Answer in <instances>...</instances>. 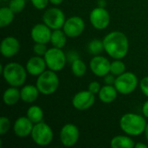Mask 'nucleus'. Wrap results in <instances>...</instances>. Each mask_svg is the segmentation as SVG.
Here are the masks:
<instances>
[{
	"label": "nucleus",
	"instance_id": "1",
	"mask_svg": "<svg viewBox=\"0 0 148 148\" xmlns=\"http://www.w3.org/2000/svg\"><path fill=\"white\" fill-rule=\"evenodd\" d=\"M104 50L113 59H123L129 50L127 36L121 31H112L103 38Z\"/></svg>",
	"mask_w": 148,
	"mask_h": 148
},
{
	"label": "nucleus",
	"instance_id": "2",
	"mask_svg": "<svg viewBox=\"0 0 148 148\" xmlns=\"http://www.w3.org/2000/svg\"><path fill=\"white\" fill-rule=\"evenodd\" d=\"M146 119L143 114L127 113L120 120V127L124 134L129 136H139L145 132L147 124Z\"/></svg>",
	"mask_w": 148,
	"mask_h": 148
},
{
	"label": "nucleus",
	"instance_id": "3",
	"mask_svg": "<svg viewBox=\"0 0 148 148\" xmlns=\"http://www.w3.org/2000/svg\"><path fill=\"white\" fill-rule=\"evenodd\" d=\"M2 75L6 82L11 87L19 88L23 86L27 79V70L26 68L18 62H9L3 67L1 66Z\"/></svg>",
	"mask_w": 148,
	"mask_h": 148
},
{
	"label": "nucleus",
	"instance_id": "4",
	"mask_svg": "<svg viewBox=\"0 0 148 148\" xmlns=\"http://www.w3.org/2000/svg\"><path fill=\"white\" fill-rule=\"evenodd\" d=\"M60 84L59 77L56 72L48 69L37 76L36 85L40 92L43 95H51L58 89Z\"/></svg>",
	"mask_w": 148,
	"mask_h": 148
},
{
	"label": "nucleus",
	"instance_id": "5",
	"mask_svg": "<svg viewBox=\"0 0 148 148\" xmlns=\"http://www.w3.org/2000/svg\"><path fill=\"white\" fill-rule=\"evenodd\" d=\"M30 137L35 144L39 147H46L49 145L54 139V133L50 126L41 121L34 124Z\"/></svg>",
	"mask_w": 148,
	"mask_h": 148
},
{
	"label": "nucleus",
	"instance_id": "6",
	"mask_svg": "<svg viewBox=\"0 0 148 148\" xmlns=\"http://www.w3.org/2000/svg\"><path fill=\"white\" fill-rule=\"evenodd\" d=\"M43 57L46 62L47 68L55 72L62 70L68 62L66 54L62 51V49L56 47L48 49Z\"/></svg>",
	"mask_w": 148,
	"mask_h": 148
},
{
	"label": "nucleus",
	"instance_id": "7",
	"mask_svg": "<svg viewBox=\"0 0 148 148\" xmlns=\"http://www.w3.org/2000/svg\"><path fill=\"white\" fill-rule=\"evenodd\" d=\"M139 85V80L133 72H125L116 76L114 87L121 95H127L135 91Z\"/></svg>",
	"mask_w": 148,
	"mask_h": 148
},
{
	"label": "nucleus",
	"instance_id": "8",
	"mask_svg": "<svg viewBox=\"0 0 148 148\" xmlns=\"http://www.w3.org/2000/svg\"><path fill=\"white\" fill-rule=\"evenodd\" d=\"M66 21L64 12L56 7H52L45 10L42 16V22L52 30L62 29Z\"/></svg>",
	"mask_w": 148,
	"mask_h": 148
},
{
	"label": "nucleus",
	"instance_id": "9",
	"mask_svg": "<svg viewBox=\"0 0 148 148\" xmlns=\"http://www.w3.org/2000/svg\"><path fill=\"white\" fill-rule=\"evenodd\" d=\"M111 16L108 10L102 7H95L89 14V21L92 26L98 29L102 30L108 27L110 23Z\"/></svg>",
	"mask_w": 148,
	"mask_h": 148
},
{
	"label": "nucleus",
	"instance_id": "10",
	"mask_svg": "<svg viewBox=\"0 0 148 148\" xmlns=\"http://www.w3.org/2000/svg\"><path fill=\"white\" fill-rule=\"evenodd\" d=\"M60 141L62 146L66 147H74L79 140L80 131L76 125L72 123H68L64 125L59 134Z\"/></svg>",
	"mask_w": 148,
	"mask_h": 148
},
{
	"label": "nucleus",
	"instance_id": "11",
	"mask_svg": "<svg viewBox=\"0 0 148 148\" xmlns=\"http://www.w3.org/2000/svg\"><path fill=\"white\" fill-rule=\"evenodd\" d=\"M63 31L69 38L80 36L85 29V22L79 16H73L66 19L62 27Z\"/></svg>",
	"mask_w": 148,
	"mask_h": 148
},
{
	"label": "nucleus",
	"instance_id": "12",
	"mask_svg": "<svg viewBox=\"0 0 148 148\" xmlns=\"http://www.w3.org/2000/svg\"><path fill=\"white\" fill-rule=\"evenodd\" d=\"M95 102V95L89 90H82L76 93L72 99L73 107L79 111H85L94 106Z\"/></svg>",
	"mask_w": 148,
	"mask_h": 148
},
{
	"label": "nucleus",
	"instance_id": "13",
	"mask_svg": "<svg viewBox=\"0 0 148 148\" xmlns=\"http://www.w3.org/2000/svg\"><path fill=\"white\" fill-rule=\"evenodd\" d=\"M89 67L92 73L98 77H104L110 73L111 62L102 56H95L89 62Z\"/></svg>",
	"mask_w": 148,
	"mask_h": 148
},
{
	"label": "nucleus",
	"instance_id": "14",
	"mask_svg": "<svg viewBox=\"0 0 148 148\" xmlns=\"http://www.w3.org/2000/svg\"><path fill=\"white\" fill-rule=\"evenodd\" d=\"M52 29L47 26L44 23H37L34 25L30 31V36L34 42L39 43H49L50 42Z\"/></svg>",
	"mask_w": 148,
	"mask_h": 148
},
{
	"label": "nucleus",
	"instance_id": "15",
	"mask_svg": "<svg viewBox=\"0 0 148 148\" xmlns=\"http://www.w3.org/2000/svg\"><path fill=\"white\" fill-rule=\"evenodd\" d=\"M33 127L34 123L27 116H22L15 121L13 132L18 138H26L31 134Z\"/></svg>",
	"mask_w": 148,
	"mask_h": 148
},
{
	"label": "nucleus",
	"instance_id": "16",
	"mask_svg": "<svg viewBox=\"0 0 148 148\" xmlns=\"http://www.w3.org/2000/svg\"><path fill=\"white\" fill-rule=\"evenodd\" d=\"M20 50V42L14 36L4 37L0 45V52L3 57L10 58L15 56Z\"/></svg>",
	"mask_w": 148,
	"mask_h": 148
},
{
	"label": "nucleus",
	"instance_id": "17",
	"mask_svg": "<svg viewBox=\"0 0 148 148\" xmlns=\"http://www.w3.org/2000/svg\"><path fill=\"white\" fill-rule=\"evenodd\" d=\"M25 68L29 75L32 76H39L46 70L47 64L43 56H35L27 61Z\"/></svg>",
	"mask_w": 148,
	"mask_h": 148
},
{
	"label": "nucleus",
	"instance_id": "18",
	"mask_svg": "<svg viewBox=\"0 0 148 148\" xmlns=\"http://www.w3.org/2000/svg\"><path fill=\"white\" fill-rule=\"evenodd\" d=\"M118 91L116 89V88L114 87V85H107L105 84V86L101 87L99 94H98V97L99 100L106 104H109L114 102L117 96H118Z\"/></svg>",
	"mask_w": 148,
	"mask_h": 148
},
{
	"label": "nucleus",
	"instance_id": "19",
	"mask_svg": "<svg viewBox=\"0 0 148 148\" xmlns=\"http://www.w3.org/2000/svg\"><path fill=\"white\" fill-rule=\"evenodd\" d=\"M21 101H23L25 103H33L36 101V99L39 96V90L36 87V85H31L28 84L23 86L21 90Z\"/></svg>",
	"mask_w": 148,
	"mask_h": 148
},
{
	"label": "nucleus",
	"instance_id": "20",
	"mask_svg": "<svg viewBox=\"0 0 148 148\" xmlns=\"http://www.w3.org/2000/svg\"><path fill=\"white\" fill-rule=\"evenodd\" d=\"M21 100V92L16 87L8 88L3 94V101L6 106H14Z\"/></svg>",
	"mask_w": 148,
	"mask_h": 148
},
{
	"label": "nucleus",
	"instance_id": "21",
	"mask_svg": "<svg viewBox=\"0 0 148 148\" xmlns=\"http://www.w3.org/2000/svg\"><path fill=\"white\" fill-rule=\"evenodd\" d=\"M112 148H134L135 142L129 135L114 136L110 142Z\"/></svg>",
	"mask_w": 148,
	"mask_h": 148
},
{
	"label": "nucleus",
	"instance_id": "22",
	"mask_svg": "<svg viewBox=\"0 0 148 148\" xmlns=\"http://www.w3.org/2000/svg\"><path fill=\"white\" fill-rule=\"evenodd\" d=\"M67 35L62 29H54L52 30L51 38H50V43L53 47L62 49L66 43H67Z\"/></svg>",
	"mask_w": 148,
	"mask_h": 148
},
{
	"label": "nucleus",
	"instance_id": "23",
	"mask_svg": "<svg viewBox=\"0 0 148 148\" xmlns=\"http://www.w3.org/2000/svg\"><path fill=\"white\" fill-rule=\"evenodd\" d=\"M15 12L8 6L0 9V27L4 28L9 26L14 20Z\"/></svg>",
	"mask_w": 148,
	"mask_h": 148
},
{
	"label": "nucleus",
	"instance_id": "24",
	"mask_svg": "<svg viewBox=\"0 0 148 148\" xmlns=\"http://www.w3.org/2000/svg\"><path fill=\"white\" fill-rule=\"evenodd\" d=\"M43 110L42 109V108H40L37 105H32L30 106L26 113V116L34 123H39L41 121H42L43 120Z\"/></svg>",
	"mask_w": 148,
	"mask_h": 148
},
{
	"label": "nucleus",
	"instance_id": "25",
	"mask_svg": "<svg viewBox=\"0 0 148 148\" xmlns=\"http://www.w3.org/2000/svg\"><path fill=\"white\" fill-rule=\"evenodd\" d=\"M71 70L75 76L82 77L87 72V65L82 60L79 58L71 63Z\"/></svg>",
	"mask_w": 148,
	"mask_h": 148
},
{
	"label": "nucleus",
	"instance_id": "26",
	"mask_svg": "<svg viewBox=\"0 0 148 148\" xmlns=\"http://www.w3.org/2000/svg\"><path fill=\"white\" fill-rule=\"evenodd\" d=\"M104 50L103 41L99 39H93L88 44V51L93 56H98Z\"/></svg>",
	"mask_w": 148,
	"mask_h": 148
},
{
	"label": "nucleus",
	"instance_id": "27",
	"mask_svg": "<svg viewBox=\"0 0 148 148\" xmlns=\"http://www.w3.org/2000/svg\"><path fill=\"white\" fill-rule=\"evenodd\" d=\"M125 72H126V64L124 62L121 61V59H114V61L111 62V67H110L111 74H113L115 76H118Z\"/></svg>",
	"mask_w": 148,
	"mask_h": 148
},
{
	"label": "nucleus",
	"instance_id": "28",
	"mask_svg": "<svg viewBox=\"0 0 148 148\" xmlns=\"http://www.w3.org/2000/svg\"><path fill=\"white\" fill-rule=\"evenodd\" d=\"M26 6V0H10L9 7L16 13H19L24 10Z\"/></svg>",
	"mask_w": 148,
	"mask_h": 148
},
{
	"label": "nucleus",
	"instance_id": "29",
	"mask_svg": "<svg viewBox=\"0 0 148 148\" xmlns=\"http://www.w3.org/2000/svg\"><path fill=\"white\" fill-rule=\"evenodd\" d=\"M10 128V121L8 117L2 116L0 118V134L4 135Z\"/></svg>",
	"mask_w": 148,
	"mask_h": 148
},
{
	"label": "nucleus",
	"instance_id": "30",
	"mask_svg": "<svg viewBox=\"0 0 148 148\" xmlns=\"http://www.w3.org/2000/svg\"><path fill=\"white\" fill-rule=\"evenodd\" d=\"M48 50L47 45L45 43H39V42H35L33 46V51L36 56H44Z\"/></svg>",
	"mask_w": 148,
	"mask_h": 148
},
{
	"label": "nucleus",
	"instance_id": "31",
	"mask_svg": "<svg viewBox=\"0 0 148 148\" xmlns=\"http://www.w3.org/2000/svg\"><path fill=\"white\" fill-rule=\"evenodd\" d=\"M30 2L36 10H44L47 8L49 0H30Z\"/></svg>",
	"mask_w": 148,
	"mask_h": 148
},
{
	"label": "nucleus",
	"instance_id": "32",
	"mask_svg": "<svg viewBox=\"0 0 148 148\" xmlns=\"http://www.w3.org/2000/svg\"><path fill=\"white\" fill-rule=\"evenodd\" d=\"M101 84L98 82H96V81L91 82L88 84V90H89L94 95H98L99 92H100V90H101Z\"/></svg>",
	"mask_w": 148,
	"mask_h": 148
},
{
	"label": "nucleus",
	"instance_id": "33",
	"mask_svg": "<svg viewBox=\"0 0 148 148\" xmlns=\"http://www.w3.org/2000/svg\"><path fill=\"white\" fill-rule=\"evenodd\" d=\"M140 88L143 93V95L148 98V76H145L140 80Z\"/></svg>",
	"mask_w": 148,
	"mask_h": 148
},
{
	"label": "nucleus",
	"instance_id": "34",
	"mask_svg": "<svg viewBox=\"0 0 148 148\" xmlns=\"http://www.w3.org/2000/svg\"><path fill=\"white\" fill-rule=\"evenodd\" d=\"M66 56H67V62H70V63H72V62H75V60H77V59L80 58L79 54H78L77 52L74 51V50L69 51L68 54H66Z\"/></svg>",
	"mask_w": 148,
	"mask_h": 148
},
{
	"label": "nucleus",
	"instance_id": "35",
	"mask_svg": "<svg viewBox=\"0 0 148 148\" xmlns=\"http://www.w3.org/2000/svg\"><path fill=\"white\" fill-rule=\"evenodd\" d=\"M103 78H104V82H105V84H107V85H114L116 77H115V75H114L113 74L108 73V74L106 75Z\"/></svg>",
	"mask_w": 148,
	"mask_h": 148
},
{
	"label": "nucleus",
	"instance_id": "36",
	"mask_svg": "<svg viewBox=\"0 0 148 148\" xmlns=\"http://www.w3.org/2000/svg\"><path fill=\"white\" fill-rule=\"evenodd\" d=\"M141 111H142V114H143L147 119H148V101H147L143 104Z\"/></svg>",
	"mask_w": 148,
	"mask_h": 148
},
{
	"label": "nucleus",
	"instance_id": "37",
	"mask_svg": "<svg viewBox=\"0 0 148 148\" xmlns=\"http://www.w3.org/2000/svg\"><path fill=\"white\" fill-rule=\"evenodd\" d=\"M134 148H148V145L145 144V143L139 142V143H135Z\"/></svg>",
	"mask_w": 148,
	"mask_h": 148
},
{
	"label": "nucleus",
	"instance_id": "38",
	"mask_svg": "<svg viewBox=\"0 0 148 148\" xmlns=\"http://www.w3.org/2000/svg\"><path fill=\"white\" fill-rule=\"evenodd\" d=\"M97 6H99V7H102V8H105L106 7V4H107V3H106V0H99L98 1V3H97Z\"/></svg>",
	"mask_w": 148,
	"mask_h": 148
},
{
	"label": "nucleus",
	"instance_id": "39",
	"mask_svg": "<svg viewBox=\"0 0 148 148\" xmlns=\"http://www.w3.org/2000/svg\"><path fill=\"white\" fill-rule=\"evenodd\" d=\"M62 2L63 0H49V3L54 5H60Z\"/></svg>",
	"mask_w": 148,
	"mask_h": 148
},
{
	"label": "nucleus",
	"instance_id": "40",
	"mask_svg": "<svg viewBox=\"0 0 148 148\" xmlns=\"http://www.w3.org/2000/svg\"><path fill=\"white\" fill-rule=\"evenodd\" d=\"M144 134H145V137H146V139H147V140L148 142V123L147 124V127H146V129H145Z\"/></svg>",
	"mask_w": 148,
	"mask_h": 148
},
{
	"label": "nucleus",
	"instance_id": "41",
	"mask_svg": "<svg viewBox=\"0 0 148 148\" xmlns=\"http://www.w3.org/2000/svg\"><path fill=\"white\" fill-rule=\"evenodd\" d=\"M3 2H6V1H8V0H3Z\"/></svg>",
	"mask_w": 148,
	"mask_h": 148
}]
</instances>
